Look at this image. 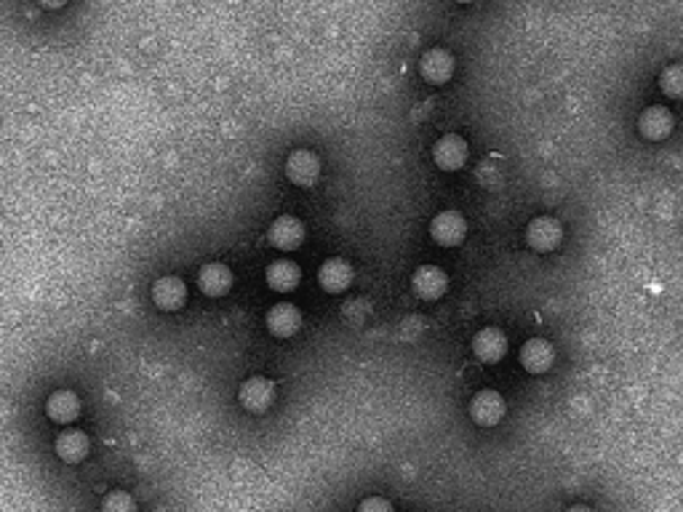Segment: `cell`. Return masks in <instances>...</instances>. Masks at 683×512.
<instances>
[{
	"label": "cell",
	"mask_w": 683,
	"mask_h": 512,
	"mask_svg": "<svg viewBox=\"0 0 683 512\" xmlns=\"http://www.w3.org/2000/svg\"><path fill=\"white\" fill-rule=\"evenodd\" d=\"M238 400L248 414H267L275 403V384L265 376H251L240 384Z\"/></svg>",
	"instance_id": "cell-1"
},
{
	"label": "cell",
	"mask_w": 683,
	"mask_h": 512,
	"mask_svg": "<svg viewBox=\"0 0 683 512\" xmlns=\"http://www.w3.org/2000/svg\"><path fill=\"white\" fill-rule=\"evenodd\" d=\"M286 176L297 187H315L320 179V157L310 149H294L286 157Z\"/></svg>",
	"instance_id": "cell-2"
},
{
	"label": "cell",
	"mask_w": 683,
	"mask_h": 512,
	"mask_svg": "<svg viewBox=\"0 0 683 512\" xmlns=\"http://www.w3.org/2000/svg\"><path fill=\"white\" fill-rule=\"evenodd\" d=\"M470 417L481 427H494L505 417V398L497 390H481L470 400Z\"/></svg>",
	"instance_id": "cell-3"
},
{
	"label": "cell",
	"mask_w": 683,
	"mask_h": 512,
	"mask_svg": "<svg viewBox=\"0 0 683 512\" xmlns=\"http://www.w3.org/2000/svg\"><path fill=\"white\" fill-rule=\"evenodd\" d=\"M411 289H414V293H417L419 299L436 301V299H441V296L446 293V289H449V275H446L441 267H436V265H422V267H417L414 275H411Z\"/></svg>",
	"instance_id": "cell-4"
},
{
	"label": "cell",
	"mask_w": 683,
	"mask_h": 512,
	"mask_svg": "<svg viewBox=\"0 0 683 512\" xmlns=\"http://www.w3.org/2000/svg\"><path fill=\"white\" fill-rule=\"evenodd\" d=\"M563 240V227L561 221L553 220V217H536V220L529 221V229H526V243L532 246L534 251L539 254H547V251H555Z\"/></svg>",
	"instance_id": "cell-5"
},
{
	"label": "cell",
	"mask_w": 683,
	"mask_h": 512,
	"mask_svg": "<svg viewBox=\"0 0 683 512\" xmlns=\"http://www.w3.org/2000/svg\"><path fill=\"white\" fill-rule=\"evenodd\" d=\"M430 238L444 248L459 246L467 238V221L456 211H441L430 221Z\"/></svg>",
	"instance_id": "cell-6"
},
{
	"label": "cell",
	"mask_w": 683,
	"mask_h": 512,
	"mask_svg": "<svg viewBox=\"0 0 683 512\" xmlns=\"http://www.w3.org/2000/svg\"><path fill=\"white\" fill-rule=\"evenodd\" d=\"M300 326H302V312L294 304L278 301V304L270 307V312H267V331L273 337L289 339V337H294L300 331Z\"/></svg>",
	"instance_id": "cell-7"
},
{
	"label": "cell",
	"mask_w": 683,
	"mask_h": 512,
	"mask_svg": "<svg viewBox=\"0 0 683 512\" xmlns=\"http://www.w3.org/2000/svg\"><path fill=\"white\" fill-rule=\"evenodd\" d=\"M472 353H475V358L483 361V364H497V361H502L505 353H508V337H505L499 328L486 326V328H481V331L472 337Z\"/></svg>",
	"instance_id": "cell-8"
},
{
	"label": "cell",
	"mask_w": 683,
	"mask_h": 512,
	"mask_svg": "<svg viewBox=\"0 0 683 512\" xmlns=\"http://www.w3.org/2000/svg\"><path fill=\"white\" fill-rule=\"evenodd\" d=\"M467 142L459 134H446L433 145V160L444 171H459L467 163Z\"/></svg>",
	"instance_id": "cell-9"
},
{
	"label": "cell",
	"mask_w": 683,
	"mask_h": 512,
	"mask_svg": "<svg viewBox=\"0 0 683 512\" xmlns=\"http://www.w3.org/2000/svg\"><path fill=\"white\" fill-rule=\"evenodd\" d=\"M638 131L649 142H662L673 134V115L668 107H646L638 118Z\"/></svg>",
	"instance_id": "cell-10"
},
{
	"label": "cell",
	"mask_w": 683,
	"mask_h": 512,
	"mask_svg": "<svg viewBox=\"0 0 683 512\" xmlns=\"http://www.w3.org/2000/svg\"><path fill=\"white\" fill-rule=\"evenodd\" d=\"M152 301H155V307H160V310H166V312H174V310L184 307V301H187V286H184V281L176 278V275L157 278V281L152 283Z\"/></svg>",
	"instance_id": "cell-11"
},
{
	"label": "cell",
	"mask_w": 683,
	"mask_h": 512,
	"mask_svg": "<svg viewBox=\"0 0 683 512\" xmlns=\"http://www.w3.org/2000/svg\"><path fill=\"white\" fill-rule=\"evenodd\" d=\"M270 243L281 251H294L304 243V224L297 217H278L267 232Z\"/></svg>",
	"instance_id": "cell-12"
},
{
	"label": "cell",
	"mask_w": 683,
	"mask_h": 512,
	"mask_svg": "<svg viewBox=\"0 0 683 512\" xmlns=\"http://www.w3.org/2000/svg\"><path fill=\"white\" fill-rule=\"evenodd\" d=\"M318 283L320 289L328 293H342L350 283H353V267L345 259H326L318 267Z\"/></svg>",
	"instance_id": "cell-13"
},
{
	"label": "cell",
	"mask_w": 683,
	"mask_h": 512,
	"mask_svg": "<svg viewBox=\"0 0 683 512\" xmlns=\"http://www.w3.org/2000/svg\"><path fill=\"white\" fill-rule=\"evenodd\" d=\"M198 289L206 296H225L232 289V270L222 262H209L198 270Z\"/></svg>",
	"instance_id": "cell-14"
},
{
	"label": "cell",
	"mask_w": 683,
	"mask_h": 512,
	"mask_svg": "<svg viewBox=\"0 0 683 512\" xmlns=\"http://www.w3.org/2000/svg\"><path fill=\"white\" fill-rule=\"evenodd\" d=\"M419 73L427 83L441 85V83L452 80V75H454V57L446 49H430L419 62Z\"/></svg>",
	"instance_id": "cell-15"
},
{
	"label": "cell",
	"mask_w": 683,
	"mask_h": 512,
	"mask_svg": "<svg viewBox=\"0 0 683 512\" xmlns=\"http://www.w3.org/2000/svg\"><path fill=\"white\" fill-rule=\"evenodd\" d=\"M265 278H267V286H270L273 292L289 293L300 286L302 270H300V265H294V262H289V259H275V262L267 265Z\"/></svg>",
	"instance_id": "cell-16"
},
{
	"label": "cell",
	"mask_w": 683,
	"mask_h": 512,
	"mask_svg": "<svg viewBox=\"0 0 683 512\" xmlns=\"http://www.w3.org/2000/svg\"><path fill=\"white\" fill-rule=\"evenodd\" d=\"M555 364V350L550 342L544 339H529L524 347H521V366L526 368L529 373H544L550 371Z\"/></svg>",
	"instance_id": "cell-17"
},
{
	"label": "cell",
	"mask_w": 683,
	"mask_h": 512,
	"mask_svg": "<svg viewBox=\"0 0 683 512\" xmlns=\"http://www.w3.org/2000/svg\"><path fill=\"white\" fill-rule=\"evenodd\" d=\"M46 414L59 422V425H70L76 422L80 414V398L70 390H57L49 400H46Z\"/></svg>",
	"instance_id": "cell-18"
},
{
	"label": "cell",
	"mask_w": 683,
	"mask_h": 512,
	"mask_svg": "<svg viewBox=\"0 0 683 512\" xmlns=\"http://www.w3.org/2000/svg\"><path fill=\"white\" fill-rule=\"evenodd\" d=\"M88 448H91V443L85 438V433H80V430H65V433L57 438V454H59V459L67 462V464L83 462V459L88 456Z\"/></svg>",
	"instance_id": "cell-19"
},
{
	"label": "cell",
	"mask_w": 683,
	"mask_h": 512,
	"mask_svg": "<svg viewBox=\"0 0 683 512\" xmlns=\"http://www.w3.org/2000/svg\"><path fill=\"white\" fill-rule=\"evenodd\" d=\"M660 88L668 94V96H673V99H679L683 94V70L681 65H670L668 70H662L660 75Z\"/></svg>",
	"instance_id": "cell-20"
},
{
	"label": "cell",
	"mask_w": 683,
	"mask_h": 512,
	"mask_svg": "<svg viewBox=\"0 0 683 512\" xmlns=\"http://www.w3.org/2000/svg\"><path fill=\"white\" fill-rule=\"evenodd\" d=\"M102 508L104 510H137V502L129 497V494H123V491H112L104 502H102Z\"/></svg>",
	"instance_id": "cell-21"
},
{
	"label": "cell",
	"mask_w": 683,
	"mask_h": 512,
	"mask_svg": "<svg viewBox=\"0 0 683 512\" xmlns=\"http://www.w3.org/2000/svg\"><path fill=\"white\" fill-rule=\"evenodd\" d=\"M358 510L361 512H372V510H392V505L390 502H384V499H377V497H372V499H364L361 505H358Z\"/></svg>",
	"instance_id": "cell-22"
},
{
	"label": "cell",
	"mask_w": 683,
	"mask_h": 512,
	"mask_svg": "<svg viewBox=\"0 0 683 512\" xmlns=\"http://www.w3.org/2000/svg\"><path fill=\"white\" fill-rule=\"evenodd\" d=\"M38 3H40L43 8H51V11H54V8H62V5H67V0H38Z\"/></svg>",
	"instance_id": "cell-23"
},
{
	"label": "cell",
	"mask_w": 683,
	"mask_h": 512,
	"mask_svg": "<svg viewBox=\"0 0 683 512\" xmlns=\"http://www.w3.org/2000/svg\"><path fill=\"white\" fill-rule=\"evenodd\" d=\"M456 3H464V5H467V3H475V0H456Z\"/></svg>",
	"instance_id": "cell-24"
}]
</instances>
